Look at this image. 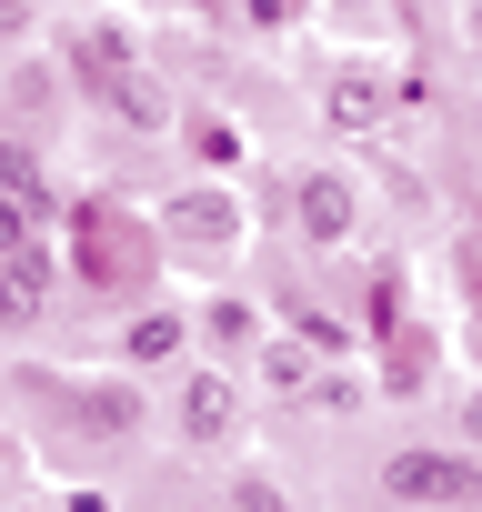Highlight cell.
I'll use <instances>...</instances> for the list:
<instances>
[{
  "label": "cell",
  "mask_w": 482,
  "mask_h": 512,
  "mask_svg": "<svg viewBox=\"0 0 482 512\" xmlns=\"http://www.w3.org/2000/svg\"><path fill=\"white\" fill-rule=\"evenodd\" d=\"M382 492L402 512H482V452L402 442V452H382Z\"/></svg>",
  "instance_id": "obj_1"
},
{
  "label": "cell",
  "mask_w": 482,
  "mask_h": 512,
  "mask_svg": "<svg viewBox=\"0 0 482 512\" xmlns=\"http://www.w3.org/2000/svg\"><path fill=\"white\" fill-rule=\"evenodd\" d=\"M141 251H151V241H141L131 211H111V201H81V211H71V262H81L91 292H131V282H141Z\"/></svg>",
  "instance_id": "obj_2"
},
{
  "label": "cell",
  "mask_w": 482,
  "mask_h": 512,
  "mask_svg": "<svg viewBox=\"0 0 482 512\" xmlns=\"http://www.w3.org/2000/svg\"><path fill=\"white\" fill-rule=\"evenodd\" d=\"M171 432H181L191 452H221V442L241 432V382H231L221 362H191V372L171 382Z\"/></svg>",
  "instance_id": "obj_3"
},
{
  "label": "cell",
  "mask_w": 482,
  "mask_h": 512,
  "mask_svg": "<svg viewBox=\"0 0 482 512\" xmlns=\"http://www.w3.org/2000/svg\"><path fill=\"white\" fill-rule=\"evenodd\" d=\"M292 231H302L312 251H342V241L362 231V191H352V171H332V161L292 171Z\"/></svg>",
  "instance_id": "obj_4"
},
{
  "label": "cell",
  "mask_w": 482,
  "mask_h": 512,
  "mask_svg": "<svg viewBox=\"0 0 482 512\" xmlns=\"http://www.w3.org/2000/svg\"><path fill=\"white\" fill-rule=\"evenodd\" d=\"M161 241H171V251H231V241H241V191L181 181V191L161 201Z\"/></svg>",
  "instance_id": "obj_5"
},
{
  "label": "cell",
  "mask_w": 482,
  "mask_h": 512,
  "mask_svg": "<svg viewBox=\"0 0 482 512\" xmlns=\"http://www.w3.org/2000/svg\"><path fill=\"white\" fill-rule=\"evenodd\" d=\"M392 101H402V81H392V71H372V61H342V71L322 81V121H332V131H352V141H362V131H382V121H392Z\"/></svg>",
  "instance_id": "obj_6"
},
{
  "label": "cell",
  "mask_w": 482,
  "mask_h": 512,
  "mask_svg": "<svg viewBox=\"0 0 482 512\" xmlns=\"http://www.w3.org/2000/svg\"><path fill=\"white\" fill-rule=\"evenodd\" d=\"M191 342H201L211 362H241V352H262V342H272V322L241 302V292H211V302H201V322H191Z\"/></svg>",
  "instance_id": "obj_7"
},
{
  "label": "cell",
  "mask_w": 482,
  "mask_h": 512,
  "mask_svg": "<svg viewBox=\"0 0 482 512\" xmlns=\"http://www.w3.org/2000/svg\"><path fill=\"white\" fill-rule=\"evenodd\" d=\"M71 71L91 81V101H111V91H121V81L141 71V61H131V41H121V21H91V31L71 41Z\"/></svg>",
  "instance_id": "obj_8"
},
{
  "label": "cell",
  "mask_w": 482,
  "mask_h": 512,
  "mask_svg": "<svg viewBox=\"0 0 482 512\" xmlns=\"http://www.w3.org/2000/svg\"><path fill=\"white\" fill-rule=\"evenodd\" d=\"M171 352H191V312H161V302H151V312L121 322V362H131V372H161Z\"/></svg>",
  "instance_id": "obj_9"
},
{
  "label": "cell",
  "mask_w": 482,
  "mask_h": 512,
  "mask_svg": "<svg viewBox=\"0 0 482 512\" xmlns=\"http://www.w3.org/2000/svg\"><path fill=\"white\" fill-rule=\"evenodd\" d=\"M252 372H262L282 402H312V382H322V362H312V342H302V332H272V342L252 352Z\"/></svg>",
  "instance_id": "obj_10"
},
{
  "label": "cell",
  "mask_w": 482,
  "mask_h": 512,
  "mask_svg": "<svg viewBox=\"0 0 482 512\" xmlns=\"http://www.w3.org/2000/svg\"><path fill=\"white\" fill-rule=\"evenodd\" d=\"M221 512H302L272 472H231V492H221Z\"/></svg>",
  "instance_id": "obj_11"
},
{
  "label": "cell",
  "mask_w": 482,
  "mask_h": 512,
  "mask_svg": "<svg viewBox=\"0 0 482 512\" xmlns=\"http://www.w3.org/2000/svg\"><path fill=\"white\" fill-rule=\"evenodd\" d=\"M181 141H191L201 161H241V131H231V121H181Z\"/></svg>",
  "instance_id": "obj_12"
},
{
  "label": "cell",
  "mask_w": 482,
  "mask_h": 512,
  "mask_svg": "<svg viewBox=\"0 0 482 512\" xmlns=\"http://www.w3.org/2000/svg\"><path fill=\"white\" fill-rule=\"evenodd\" d=\"M31 31V0H0V41H21Z\"/></svg>",
  "instance_id": "obj_13"
},
{
  "label": "cell",
  "mask_w": 482,
  "mask_h": 512,
  "mask_svg": "<svg viewBox=\"0 0 482 512\" xmlns=\"http://www.w3.org/2000/svg\"><path fill=\"white\" fill-rule=\"evenodd\" d=\"M241 11H252L262 31H282V11H292V0H241Z\"/></svg>",
  "instance_id": "obj_14"
},
{
  "label": "cell",
  "mask_w": 482,
  "mask_h": 512,
  "mask_svg": "<svg viewBox=\"0 0 482 512\" xmlns=\"http://www.w3.org/2000/svg\"><path fill=\"white\" fill-rule=\"evenodd\" d=\"M11 482H21V442H11V432H0V492H11Z\"/></svg>",
  "instance_id": "obj_15"
},
{
  "label": "cell",
  "mask_w": 482,
  "mask_h": 512,
  "mask_svg": "<svg viewBox=\"0 0 482 512\" xmlns=\"http://www.w3.org/2000/svg\"><path fill=\"white\" fill-rule=\"evenodd\" d=\"M462 442H472V452H482V392H472V402H462Z\"/></svg>",
  "instance_id": "obj_16"
},
{
  "label": "cell",
  "mask_w": 482,
  "mask_h": 512,
  "mask_svg": "<svg viewBox=\"0 0 482 512\" xmlns=\"http://www.w3.org/2000/svg\"><path fill=\"white\" fill-rule=\"evenodd\" d=\"M61 512H111V492H71V502H61Z\"/></svg>",
  "instance_id": "obj_17"
},
{
  "label": "cell",
  "mask_w": 482,
  "mask_h": 512,
  "mask_svg": "<svg viewBox=\"0 0 482 512\" xmlns=\"http://www.w3.org/2000/svg\"><path fill=\"white\" fill-rule=\"evenodd\" d=\"M472 41H482V11H472Z\"/></svg>",
  "instance_id": "obj_18"
},
{
  "label": "cell",
  "mask_w": 482,
  "mask_h": 512,
  "mask_svg": "<svg viewBox=\"0 0 482 512\" xmlns=\"http://www.w3.org/2000/svg\"><path fill=\"white\" fill-rule=\"evenodd\" d=\"M472 362H482V342H472Z\"/></svg>",
  "instance_id": "obj_19"
}]
</instances>
